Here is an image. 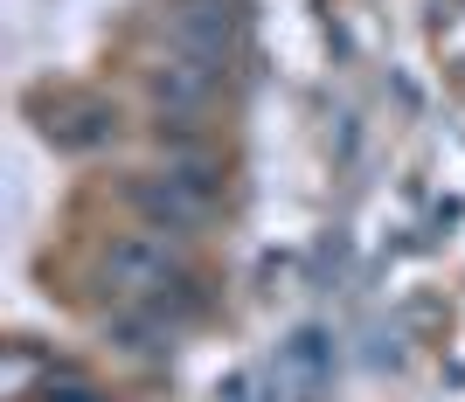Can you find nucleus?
I'll return each instance as SVG.
<instances>
[]
</instances>
